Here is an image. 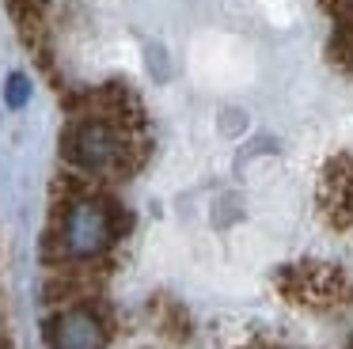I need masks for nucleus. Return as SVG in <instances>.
Listing matches in <instances>:
<instances>
[{
  "label": "nucleus",
  "mask_w": 353,
  "mask_h": 349,
  "mask_svg": "<svg viewBox=\"0 0 353 349\" xmlns=\"http://www.w3.org/2000/svg\"><path fill=\"white\" fill-rule=\"evenodd\" d=\"M61 156L69 167L92 174V179H122L141 167L145 141H141V133H130L118 121L88 110L72 118L69 129L61 133Z\"/></svg>",
  "instance_id": "nucleus-1"
},
{
  "label": "nucleus",
  "mask_w": 353,
  "mask_h": 349,
  "mask_svg": "<svg viewBox=\"0 0 353 349\" xmlns=\"http://www.w3.org/2000/svg\"><path fill=\"white\" fill-rule=\"evenodd\" d=\"M125 232L122 205L110 194L99 190H84L77 197H65L61 209L54 212V255L50 258H69V262H92V258L107 255L114 239Z\"/></svg>",
  "instance_id": "nucleus-2"
},
{
  "label": "nucleus",
  "mask_w": 353,
  "mask_h": 349,
  "mask_svg": "<svg viewBox=\"0 0 353 349\" xmlns=\"http://www.w3.org/2000/svg\"><path fill=\"white\" fill-rule=\"evenodd\" d=\"M277 288L300 308H338L350 300V281L327 262H296L277 273Z\"/></svg>",
  "instance_id": "nucleus-3"
},
{
  "label": "nucleus",
  "mask_w": 353,
  "mask_h": 349,
  "mask_svg": "<svg viewBox=\"0 0 353 349\" xmlns=\"http://www.w3.org/2000/svg\"><path fill=\"white\" fill-rule=\"evenodd\" d=\"M46 346L50 349H107L110 330L103 315L88 303H72V308H57L46 319Z\"/></svg>",
  "instance_id": "nucleus-4"
},
{
  "label": "nucleus",
  "mask_w": 353,
  "mask_h": 349,
  "mask_svg": "<svg viewBox=\"0 0 353 349\" xmlns=\"http://www.w3.org/2000/svg\"><path fill=\"white\" fill-rule=\"evenodd\" d=\"M319 205L334 228L353 224V156H334L323 167L319 179Z\"/></svg>",
  "instance_id": "nucleus-5"
},
{
  "label": "nucleus",
  "mask_w": 353,
  "mask_h": 349,
  "mask_svg": "<svg viewBox=\"0 0 353 349\" xmlns=\"http://www.w3.org/2000/svg\"><path fill=\"white\" fill-rule=\"evenodd\" d=\"M4 99H8L12 110H19V106L31 103V80H27L23 72H12L8 83H4Z\"/></svg>",
  "instance_id": "nucleus-6"
},
{
  "label": "nucleus",
  "mask_w": 353,
  "mask_h": 349,
  "mask_svg": "<svg viewBox=\"0 0 353 349\" xmlns=\"http://www.w3.org/2000/svg\"><path fill=\"white\" fill-rule=\"evenodd\" d=\"M345 349H353V341H350V346H345Z\"/></svg>",
  "instance_id": "nucleus-7"
},
{
  "label": "nucleus",
  "mask_w": 353,
  "mask_h": 349,
  "mask_svg": "<svg viewBox=\"0 0 353 349\" xmlns=\"http://www.w3.org/2000/svg\"><path fill=\"white\" fill-rule=\"evenodd\" d=\"M0 349H4V341H0Z\"/></svg>",
  "instance_id": "nucleus-8"
}]
</instances>
